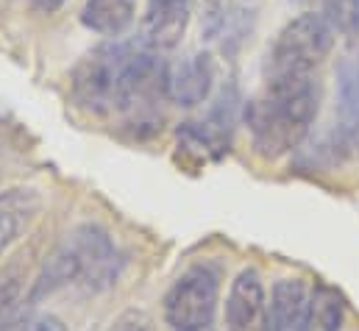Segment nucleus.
<instances>
[{
  "instance_id": "nucleus-9",
  "label": "nucleus",
  "mask_w": 359,
  "mask_h": 331,
  "mask_svg": "<svg viewBox=\"0 0 359 331\" xmlns=\"http://www.w3.org/2000/svg\"><path fill=\"white\" fill-rule=\"evenodd\" d=\"M42 212V195L31 187H14L0 192V256H6L14 243L31 229Z\"/></svg>"
},
{
  "instance_id": "nucleus-3",
  "label": "nucleus",
  "mask_w": 359,
  "mask_h": 331,
  "mask_svg": "<svg viewBox=\"0 0 359 331\" xmlns=\"http://www.w3.org/2000/svg\"><path fill=\"white\" fill-rule=\"evenodd\" d=\"M117 270H120V256L109 234L97 226H81L45 262L42 276L34 281L31 301L50 295L59 287L76 281L87 284L90 290L109 287L117 278Z\"/></svg>"
},
{
  "instance_id": "nucleus-2",
  "label": "nucleus",
  "mask_w": 359,
  "mask_h": 331,
  "mask_svg": "<svg viewBox=\"0 0 359 331\" xmlns=\"http://www.w3.org/2000/svg\"><path fill=\"white\" fill-rule=\"evenodd\" d=\"M318 117V83L312 76L270 73L265 89L245 106L254 151L276 162L292 154Z\"/></svg>"
},
{
  "instance_id": "nucleus-20",
  "label": "nucleus",
  "mask_w": 359,
  "mask_h": 331,
  "mask_svg": "<svg viewBox=\"0 0 359 331\" xmlns=\"http://www.w3.org/2000/svg\"><path fill=\"white\" fill-rule=\"evenodd\" d=\"M198 331H212V326H209V329H198Z\"/></svg>"
},
{
  "instance_id": "nucleus-4",
  "label": "nucleus",
  "mask_w": 359,
  "mask_h": 331,
  "mask_svg": "<svg viewBox=\"0 0 359 331\" xmlns=\"http://www.w3.org/2000/svg\"><path fill=\"white\" fill-rule=\"evenodd\" d=\"M334 48V28L323 14L306 11L290 20L273 42L270 73L312 76Z\"/></svg>"
},
{
  "instance_id": "nucleus-12",
  "label": "nucleus",
  "mask_w": 359,
  "mask_h": 331,
  "mask_svg": "<svg viewBox=\"0 0 359 331\" xmlns=\"http://www.w3.org/2000/svg\"><path fill=\"white\" fill-rule=\"evenodd\" d=\"M343 318H346L343 298L332 287L315 284V290H309L306 312H304V320H301L298 331H340Z\"/></svg>"
},
{
  "instance_id": "nucleus-18",
  "label": "nucleus",
  "mask_w": 359,
  "mask_h": 331,
  "mask_svg": "<svg viewBox=\"0 0 359 331\" xmlns=\"http://www.w3.org/2000/svg\"><path fill=\"white\" fill-rule=\"evenodd\" d=\"M109 331H154V320L145 312H126L111 323Z\"/></svg>"
},
{
  "instance_id": "nucleus-6",
  "label": "nucleus",
  "mask_w": 359,
  "mask_h": 331,
  "mask_svg": "<svg viewBox=\"0 0 359 331\" xmlns=\"http://www.w3.org/2000/svg\"><path fill=\"white\" fill-rule=\"evenodd\" d=\"M226 326L229 331H270L268 292L259 270L245 267L231 281L226 298Z\"/></svg>"
},
{
  "instance_id": "nucleus-14",
  "label": "nucleus",
  "mask_w": 359,
  "mask_h": 331,
  "mask_svg": "<svg viewBox=\"0 0 359 331\" xmlns=\"http://www.w3.org/2000/svg\"><path fill=\"white\" fill-rule=\"evenodd\" d=\"M323 17L346 42L359 36V0H323Z\"/></svg>"
},
{
  "instance_id": "nucleus-19",
  "label": "nucleus",
  "mask_w": 359,
  "mask_h": 331,
  "mask_svg": "<svg viewBox=\"0 0 359 331\" xmlns=\"http://www.w3.org/2000/svg\"><path fill=\"white\" fill-rule=\"evenodd\" d=\"M34 6H36L39 11H45V14H53L56 8L65 6V0H34Z\"/></svg>"
},
{
  "instance_id": "nucleus-1",
  "label": "nucleus",
  "mask_w": 359,
  "mask_h": 331,
  "mask_svg": "<svg viewBox=\"0 0 359 331\" xmlns=\"http://www.w3.org/2000/svg\"><path fill=\"white\" fill-rule=\"evenodd\" d=\"M73 95L81 109L106 123L154 128L162 117L159 103L168 97V65L145 45L106 42L79 62Z\"/></svg>"
},
{
  "instance_id": "nucleus-13",
  "label": "nucleus",
  "mask_w": 359,
  "mask_h": 331,
  "mask_svg": "<svg viewBox=\"0 0 359 331\" xmlns=\"http://www.w3.org/2000/svg\"><path fill=\"white\" fill-rule=\"evenodd\" d=\"M81 22L100 36H120L134 22V0H87Z\"/></svg>"
},
{
  "instance_id": "nucleus-10",
  "label": "nucleus",
  "mask_w": 359,
  "mask_h": 331,
  "mask_svg": "<svg viewBox=\"0 0 359 331\" xmlns=\"http://www.w3.org/2000/svg\"><path fill=\"white\" fill-rule=\"evenodd\" d=\"M309 290L301 278H281L273 284L268 298L270 331H298L306 312Z\"/></svg>"
},
{
  "instance_id": "nucleus-15",
  "label": "nucleus",
  "mask_w": 359,
  "mask_h": 331,
  "mask_svg": "<svg viewBox=\"0 0 359 331\" xmlns=\"http://www.w3.org/2000/svg\"><path fill=\"white\" fill-rule=\"evenodd\" d=\"M22 287H25V270L20 264H11V267L0 270V318L20 304Z\"/></svg>"
},
{
  "instance_id": "nucleus-8",
  "label": "nucleus",
  "mask_w": 359,
  "mask_h": 331,
  "mask_svg": "<svg viewBox=\"0 0 359 331\" xmlns=\"http://www.w3.org/2000/svg\"><path fill=\"white\" fill-rule=\"evenodd\" d=\"M215 83V62L209 53L184 56L168 67V100L179 106H198L209 97Z\"/></svg>"
},
{
  "instance_id": "nucleus-16",
  "label": "nucleus",
  "mask_w": 359,
  "mask_h": 331,
  "mask_svg": "<svg viewBox=\"0 0 359 331\" xmlns=\"http://www.w3.org/2000/svg\"><path fill=\"white\" fill-rule=\"evenodd\" d=\"M198 20H201V34L206 39H215L226 22V3L223 0H192Z\"/></svg>"
},
{
  "instance_id": "nucleus-5",
  "label": "nucleus",
  "mask_w": 359,
  "mask_h": 331,
  "mask_svg": "<svg viewBox=\"0 0 359 331\" xmlns=\"http://www.w3.org/2000/svg\"><path fill=\"white\" fill-rule=\"evenodd\" d=\"M220 304V270L212 262H198L184 270L165 295V320L173 331L209 329Z\"/></svg>"
},
{
  "instance_id": "nucleus-17",
  "label": "nucleus",
  "mask_w": 359,
  "mask_h": 331,
  "mask_svg": "<svg viewBox=\"0 0 359 331\" xmlns=\"http://www.w3.org/2000/svg\"><path fill=\"white\" fill-rule=\"evenodd\" d=\"M0 331H67V326L56 315H22L0 323Z\"/></svg>"
},
{
  "instance_id": "nucleus-11",
  "label": "nucleus",
  "mask_w": 359,
  "mask_h": 331,
  "mask_svg": "<svg viewBox=\"0 0 359 331\" xmlns=\"http://www.w3.org/2000/svg\"><path fill=\"white\" fill-rule=\"evenodd\" d=\"M337 120L340 137L346 148H357L359 142V65L346 62L340 67L337 81Z\"/></svg>"
},
{
  "instance_id": "nucleus-7",
  "label": "nucleus",
  "mask_w": 359,
  "mask_h": 331,
  "mask_svg": "<svg viewBox=\"0 0 359 331\" xmlns=\"http://www.w3.org/2000/svg\"><path fill=\"white\" fill-rule=\"evenodd\" d=\"M189 25V0H148L142 14V45L151 50L176 48Z\"/></svg>"
}]
</instances>
